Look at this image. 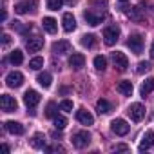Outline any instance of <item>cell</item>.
Here are the masks:
<instances>
[{"label":"cell","instance_id":"cell-1","mask_svg":"<svg viewBox=\"0 0 154 154\" xmlns=\"http://www.w3.org/2000/svg\"><path fill=\"white\" fill-rule=\"evenodd\" d=\"M118 36H120V27L118 26L105 27V31H103V42H105V45H114L118 42Z\"/></svg>","mask_w":154,"mask_h":154},{"label":"cell","instance_id":"cell-2","mask_svg":"<svg viewBox=\"0 0 154 154\" xmlns=\"http://www.w3.org/2000/svg\"><path fill=\"white\" fill-rule=\"evenodd\" d=\"M38 8V2L36 0H24V2H18L15 6V11L18 15H26V13H35Z\"/></svg>","mask_w":154,"mask_h":154},{"label":"cell","instance_id":"cell-3","mask_svg":"<svg viewBox=\"0 0 154 154\" xmlns=\"http://www.w3.org/2000/svg\"><path fill=\"white\" fill-rule=\"evenodd\" d=\"M89 141H91V134H89L87 131H80V132H76V134L72 136V145H74L76 149H84V147H87Z\"/></svg>","mask_w":154,"mask_h":154},{"label":"cell","instance_id":"cell-4","mask_svg":"<svg viewBox=\"0 0 154 154\" xmlns=\"http://www.w3.org/2000/svg\"><path fill=\"white\" fill-rule=\"evenodd\" d=\"M112 63H114V67L118 69V71H127V67H129V58L122 53V51H116V53H112Z\"/></svg>","mask_w":154,"mask_h":154},{"label":"cell","instance_id":"cell-5","mask_svg":"<svg viewBox=\"0 0 154 154\" xmlns=\"http://www.w3.org/2000/svg\"><path fill=\"white\" fill-rule=\"evenodd\" d=\"M111 129H112V132L114 134H118V136H125L127 132H129V123L125 122V120H122V118H116V120H112L111 122Z\"/></svg>","mask_w":154,"mask_h":154},{"label":"cell","instance_id":"cell-6","mask_svg":"<svg viewBox=\"0 0 154 154\" xmlns=\"http://www.w3.org/2000/svg\"><path fill=\"white\" fill-rule=\"evenodd\" d=\"M0 107H2L4 112H13V111L18 109V103H17V100H15L13 96L2 94V98H0Z\"/></svg>","mask_w":154,"mask_h":154},{"label":"cell","instance_id":"cell-7","mask_svg":"<svg viewBox=\"0 0 154 154\" xmlns=\"http://www.w3.org/2000/svg\"><path fill=\"white\" fill-rule=\"evenodd\" d=\"M6 84H8V87H11V89L20 87V85L24 84V74H22V72H18V71L9 72V74L6 76Z\"/></svg>","mask_w":154,"mask_h":154},{"label":"cell","instance_id":"cell-8","mask_svg":"<svg viewBox=\"0 0 154 154\" xmlns=\"http://www.w3.org/2000/svg\"><path fill=\"white\" fill-rule=\"evenodd\" d=\"M127 47H129L134 54H140V53L143 51V38H141L140 35H132V36H129V40H127Z\"/></svg>","mask_w":154,"mask_h":154},{"label":"cell","instance_id":"cell-9","mask_svg":"<svg viewBox=\"0 0 154 154\" xmlns=\"http://www.w3.org/2000/svg\"><path fill=\"white\" fill-rule=\"evenodd\" d=\"M127 112H129V116H131L132 122H140V120L145 116V107H143L141 103H132V105L127 109Z\"/></svg>","mask_w":154,"mask_h":154},{"label":"cell","instance_id":"cell-10","mask_svg":"<svg viewBox=\"0 0 154 154\" xmlns=\"http://www.w3.org/2000/svg\"><path fill=\"white\" fill-rule=\"evenodd\" d=\"M84 18H85V22H87L89 26H100V24L103 22L105 15H103V13H96V11H85V13H84Z\"/></svg>","mask_w":154,"mask_h":154},{"label":"cell","instance_id":"cell-11","mask_svg":"<svg viewBox=\"0 0 154 154\" xmlns=\"http://www.w3.org/2000/svg\"><path fill=\"white\" fill-rule=\"evenodd\" d=\"M38 102H40V94H38L36 91H33V89L26 91V94H24V103H26L29 109L36 107V103H38Z\"/></svg>","mask_w":154,"mask_h":154},{"label":"cell","instance_id":"cell-12","mask_svg":"<svg viewBox=\"0 0 154 154\" xmlns=\"http://www.w3.org/2000/svg\"><path fill=\"white\" fill-rule=\"evenodd\" d=\"M69 65H71L72 69H82V67L85 65V56H84L82 53H72L71 58H69Z\"/></svg>","mask_w":154,"mask_h":154},{"label":"cell","instance_id":"cell-13","mask_svg":"<svg viewBox=\"0 0 154 154\" xmlns=\"http://www.w3.org/2000/svg\"><path fill=\"white\" fill-rule=\"evenodd\" d=\"M62 27H63V31H67V33H71V31L76 29V20H74V17H72L71 13H65V15L62 17Z\"/></svg>","mask_w":154,"mask_h":154},{"label":"cell","instance_id":"cell-14","mask_svg":"<svg viewBox=\"0 0 154 154\" xmlns=\"http://www.w3.org/2000/svg\"><path fill=\"white\" fill-rule=\"evenodd\" d=\"M42 47H44V40H42V38H38V36L29 38V40L26 42V49H27L29 53H38Z\"/></svg>","mask_w":154,"mask_h":154},{"label":"cell","instance_id":"cell-15","mask_svg":"<svg viewBox=\"0 0 154 154\" xmlns=\"http://www.w3.org/2000/svg\"><path fill=\"white\" fill-rule=\"evenodd\" d=\"M53 53H56V54H67V53H71V44L67 40H58V42L53 44Z\"/></svg>","mask_w":154,"mask_h":154},{"label":"cell","instance_id":"cell-16","mask_svg":"<svg viewBox=\"0 0 154 154\" xmlns=\"http://www.w3.org/2000/svg\"><path fill=\"white\" fill-rule=\"evenodd\" d=\"M76 120H78L82 125H93V122H94L93 114L87 112L85 109H78V111H76Z\"/></svg>","mask_w":154,"mask_h":154},{"label":"cell","instance_id":"cell-17","mask_svg":"<svg viewBox=\"0 0 154 154\" xmlns=\"http://www.w3.org/2000/svg\"><path fill=\"white\" fill-rule=\"evenodd\" d=\"M42 26H44V29H45L47 33H51V35H54V33L58 31V24H56V20L51 18V17H45V18L42 20Z\"/></svg>","mask_w":154,"mask_h":154},{"label":"cell","instance_id":"cell-18","mask_svg":"<svg viewBox=\"0 0 154 154\" xmlns=\"http://www.w3.org/2000/svg\"><path fill=\"white\" fill-rule=\"evenodd\" d=\"M152 143H154V132L149 131V132H145V136H143L141 141H140V150H147V149H150Z\"/></svg>","mask_w":154,"mask_h":154},{"label":"cell","instance_id":"cell-19","mask_svg":"<svg viewBox=\"0 0 154 154\" xmlns=\"http://www.w3.org/2000/svg\"><path fill=\"white\" fill-rule=\"evenodd\" d=\"M4 125H6V131L11 134H24V125L18 122H6Z\"/></svg>","mask_w":154,"mask_h":154},{"label":"cell","instance_id":"cell-20","mask_svg":"<svg viewBox=\"0 0 154 154\" xmlns=\"http://www.w3.org/2000/svg\"><path fill=\"white\" fill-rule=\"evenodd\" d=\"M36 82L42 85V87H49L51 85V82H53V76H51V72H47V71H44V72H40L38 76H36Z\"/></svg>","mask_w":154,"mask_h":154},{"label":"cell","instance_id":"cell-21","mask_svg":"<svg viewBox=\"0 0 154 154\" xmlns=\"http://www.w3.org/2000/svg\"><path fill=\"white\" fill-rule=\"evenodd\" d=\"M152 91H154V78H147V80L141 84L140 93H141V96H147V94H150Z\"/></svg>","mask_w":154,"mask_h":154},{"label":"cell","instance_id":"cell-22","mask_svg":"<svg viewBox=\"0 0 154 154\" xmlns=\"http://www.w3.org/2000/svg\"><path fill=\"white\" fill-rule=\"evenodd\" d=\"M127 17H129L131 20H134V22H141V20H143V13H141V9H140L138 6L131 8V9L127 11Z\"/></svg>","mask_w":154,"mask_h":154},{"label":"cell","instance_id":"cell-23","mask_svg":"<svg viewBox=\"0 0 154 154\" xmlns=\"http://www.w3.org/2000/svg\"><path fill=\"white\" fill-rule=\"evenodd\" d=\"M111 109H112V105H111L107 100H103V98H102V100H98V102H96V111H98V114H107Z\"/></svg>","mask_w":154,"mask_h":154},{"label":"cell","instance_id":"cell-24","mask_svg":"<svg viewBox=\"0 0 154 154\" xmlns=\"http://www.w3.org/2000/svg\"><path fill=\"white\" fill-rule=\"evenodd\" d=\"M9 60H11V63H13V65H20V63L24 62V53H22L20 49H15V51H11Z\"/></svg>","mask_w":154,"mask_h":154},{"label":"cell","instance_id":"cell-25","mask_svg":"<svg viewBox=\"0 0 154 154\" xmlns=\"http://www.w3.org/2000/svg\"><path fill=\"white\" fill-rule=\"evenodd\" d=\"M118 93H122V94H125V96H131V94H132V84L127 82V80L120 82V84H118Z\"/></svg>","mask_w":154,"mask_h":154},{"label":"cell","instance_id":"cell-26","mask_svg":"<svg viewBox=\"0 0 154 154\" xmlns=\"http://www.w3.org/2000/svg\"><path fill=\"white\" fill-rule=\"evenodd\" d=\"M45 145V136L42 134V132H36L35 136H33V140H31V147H35V149H42Z\"/></svg>","mask_w":154,"mask_h":154},{"label":"cell","instance_id":"cell-27","mask_svg":"<svg viewBox=\"0 0 154 154\" xmlns=\"http://www.w3.org/2000/svg\"><path fill=\"white\" fill-rule=\"evenodd\" d=\"M44 67V58L42 56H35L31 62H29V69H33V71H38V69H42Z\"/></svg>","mask_w":154,"mask_h":154},{"label":"cell","instance_id":"cell-28","mask_svg":"<svg viewBox=\"0 0 154 154\" xmlns=\"http://www.w3.org/2000/svg\"><path fill=\"white\" fill-rule=\"evenodd\" d=\"M94 44H96L94 35H84V36H82V45H84V47H93Z\"/></svg>","mask_w":154,"mask_h":154},{"label":"cell","instance_id":"cell-29","mask_svg":"<svg viewBox=\"0 0 154 154\" xmlns=\"http://www.w3.org/2000/svg\"><path fill=\"white\" fill-rule=\"evenodd\" d=\"M94 67H96L98 71H103V69L107 67V58H105V56H102V54H100V56H96V58H94Z\"/></svg>","mask_w":154,"mask_h":154},{"label":"cell","instance_id":"cell-30","mask_svg":"<svg viewBox=\"0 0 154 154\" xmlns=\"http://www.w3.org/2000/svg\"><path fill=\"white\" fill-rule=\"evenodd\" d=\"M63 6V0H47V9L51 11H58Z\"/></svg>","mask_w":154,"mask_h":154},{"label":"cell","instance_id":"cell-31","mask_svg":"<svg viewBox=\"0 0 154 154\" xmlns=\"http://www.w3.org/2000/svg\"><path fill=\"white\" fill-rule=\"evenodd\" d=\"M45 116L47 118H54V116H58V111H56V103H47V109H45Z\"/></svg>","mask_w":154,"mask_h":154},{"label":"cell","instance_id":"cell-32","mask_svg":"<svg viewBox=\"0 0 154 154\" xmlns=\"http://www.w3.org/2000/svg\"><path fill=\"white\" fill-rule=\"evenodd\" d=\"M53 120H54V127H56L58 131H62V129H65V125H67V120H65L63 116H60V114H58V116H54Z\"/></svg>","mask_w":154,"mask_h":154},{"label":"cell","instance_id":"cell-33","mask_svg":"<svg viewBox=\"0 0 154 154\" xmlns=\"http://www.w3.org/2000/svg\"><path fill=\"white\" fill-rule=\"evenodd\" d=\"M60 109L65 111V112H71V111H72V102H71V100H62V102H60Z\"/></svg>","mask_w":154,"mask_h":154},{"label":"cell","instance_id":"cell-34","mask_svg":"<svg viewBox=\"0 0 154 154\" xmlns=\"http://www.w3.org/2000/svg\"><path fill=\"white\" fill-rule=\"evenodd\" d=\"M149 69H150V63H149V62H140L136 71H138V74H143V72H145V71H149Z\"/></svg>","mask_w":154,"mask_h":154},{"label":"cell","instance_id":"cell-35","mask_svg":"<svg viewBox=\"0 0 154 154\" xmlns=\"http://www.w3.org/2000/svg\"><path fill=\"white\" fill-rule=\"evenodd\" d=\"M9 40H11V38H9V35H8V33H4V35H2V44H4V45H8V44H9Z\"/></svg>","mask_w":154,"mask_h":154},{"label":"cell","instance_id":"cell-36","mask_svg":"<svg viewBox=\"0 0 154 154\" xmlns=\"http://www.w3.org/2000/svg\"><path fill=\"white\" fill-rule=\"evenodd\" d=\"M93 4H98V6H105L107 0H93Z\"/></svg>","mask_w":154,"mask_h":154},{"label":"cell","instance_id":"cell-37","mask_svg":"<svg viewBox=\"0 0 154 154\" xmlns=\"http://www.w3.org/2000/svg\"><path fill=\"white\" fill-rule=\"evenodd\" d=\"M116 150H129L127 145H116Z\"/></svg>","mask_w":154,"mask_h":154},{"label":"cell","instance_id":"cell-38","mask_svg":"<svg viewBox=\"0 0 154 154\" xmlns=\"http://www.w3.org/2000/svg\"><path fill=\"white\" fill-rule=\"evenodd\" d=\"M150 56H152V60H154V42H152V47H150Z\"/></svg>","mask_w":154,"mask_h":154},{"label":"cell","instance_id":"cell-39","mask_svg":"<svg viewBox=\"0 0 154 154\" xmlns=\"http://www.w3.org/2000/svg\"><path fill=\"white\" fill-rule=\"evenodd\" d=\"M67 4H69V6H74V4H76V0H67Z\"/></svg>","mask_w":154,"mask_h":154},{"label":"cell","instance_id":"cell-40","mask_svg":"<svg viewBox=\"0 0 154 154\" xmlns=\"http://www.w3.org/2000/svg\"><path fill=\"white\" fill-rule=\"evenodd\" d=\"M120 2H127V0H120Z\"/></svg>","mask_w":154,"mask_h":154}]
</instances>
